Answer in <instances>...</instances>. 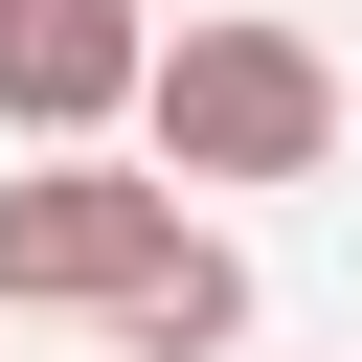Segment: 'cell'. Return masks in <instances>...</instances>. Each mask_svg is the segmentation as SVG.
Returning <instances> with one entry per match:
<instances>
[{
	"label": "cell",
	"mask_w": 362,
	"mask_h": 362,
	"mask_svg": "<svg viewBox=\"0 0 362 362\" xmlns=\"http://www.w3.org/2000/svg\"><path fill=\"white\" fill-rule=\"evenodd\" d=\"M226 339H249V249H181V272L113 317V362H226Z\"/></svg>",
	"instance_id": "obj_4"
},
{
	"label": "cell",
	"mask_w": 362,
	"mask_h": 362,
	"mask_svg": "<svg viewBox=\"0 0 362 362\" xmlns=\"http://www.w3.org/2000/svg\"><path fill=\"white\" fill-rule=\"evenodd\" d=\"M136 136H158V181H317V158H339V68H317L294 23H181Z\"/></svg>",
	"instance_id": "obj_1"
},
{
	"label": "cell",
	"mask_w": 362,
	"mask_h": 362,
	"mask_svg": "<svg viewBox=\"0 0 362 362\" xmlns=\"http://www.w3.org/2000/svg\"><path fill=\"white\" fill-rule=\"evenodd\" d=\"M113 113H158V23L136 0H0V136L90 158Z\"/></svg>",
	"instance_id": "obj_3"
},
{
	"label": "cell",
	"mask_w": 362,
	"mask_h": 362,
	"mask_svg": "<svg viewBox=\"0 0 362 362\" xmlns=\"http://www.w3.org/2000/svg\"><path fill=\"white\" fill-rule=\"evenodd\" d=\"M181 249H204V226H181V181H136V158H23V181H0V294H23V317H136Z\"/></svg>",
	"instance_id": "obj_2"
}]
</instances>
